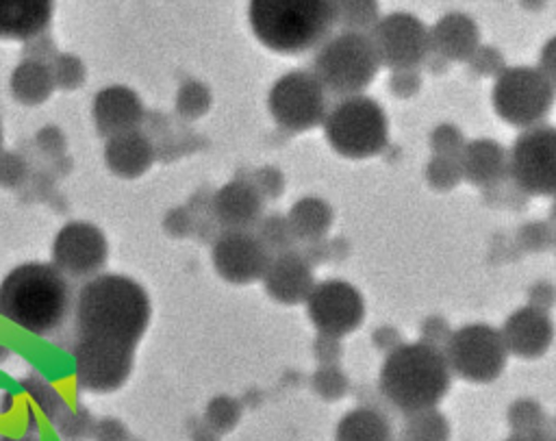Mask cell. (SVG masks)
<instances>
[{
    "label": "cell",
    "instance_id": "6da1fadb",
    "mask_svg": "<svg viewBox=\"0 0 556 441\" xmlns=\"http://www.w3.org/2000/svg\"><path fill=\"white\" fill-rule=\"evenodd\" d=\"M150 315V298L130 276L98 274L78 289L72 311L78 389L111 393L128 380Z\"/></svg>",
    "mask_w": 556,
    "mask_h": 441
},
{
    "label": "cell",
    "instance_id": "7a4b0ae2",
    "mask_svg": "<svg viewBox=\"0 0 556 441\" xmlns=\"http://www.w3.org/2000/svg\"><path fill=\"white\" fill-rule=\"evenodd\" d=\"M74 311L67 276L52 263H22L0 282V315L35 337L54 335Z\"/></svg>",
    "mask_w": 556,
    "mask_h": 441
},
{
    "label": "cell",
    "instance_id": "3957f363",
    "mask_svg": "<svg viewBox=\"0 0 556 441\" xmlns=\"http://www.w3.org/2000/svg\"><path fill=\"white\" fill-rule=\"evenodd\" d=\"M452 371L441 348L426 341L391 348L380 367L378 387L384 400L404 415L437 408L447 395Z\"/></svg>",
    "mask_w": 556,
    "mask_h": 441
},
{
    "label": "cell",
    "instance_id": "277c9868",
    "mask_svg": "<svg viewBox=\"0 0 556 441\" xmlns=\"http://www.w3.org/2000/svg\"><path fill=\"white\" fill-rule=\"evenodd\" d=\"M248 22L265 48L278 54H302L330 35L332 0H250Z\"/></svg>",
    "mask_w": 556,
    "mask_h": 441
},
{
    "label": "cell",
    "instance_id": "5b68a950",
    "mask_svg": "<svg viewBox=\"0 0 556 441\" xmlns=\"http://www.w3.org/2000/svg\"><path fill=\"white\" fill-rule=\"evenodd\" d=\"M380 67V59L367 33L341 30L328 35L317 46L311 72L326 93L348 98L363 93Z\"/></svg>",
    "mask_w": 556,
    "mask_h": 441
},
{
    "label": "cell",
    "instance_id": "8992f818",
    "mask_svg": "<svg viewBox=\"0 0 556 441\" xmlns=\"http://www.w3.org/2000/svg\"><path fill=\"white\" fill-rule=\"evenodd\" d=\"M321 128L330 148L352 161L380 154L389 141V117L382 104L365 93L339 98Z\"/></svg>",
    "mask_w": 556,
    "mask_h": 441
},
{
    "label": "cell",
    "instance_id": "52a82bcc",
    "mask_svg": "<svg viewBox=\"0 0 556 441\" xmlns=\"http://www.w3.org/2000/svg\"><path fill=\"white\" fill-rule=\"evenodd\" d=\"M556 100V87L536 65L504 67L491 87V104L495 115L519 128L543 124Z\"/></svg>",
    "mask_w": 556,
    "mask_h": 441
},
{
    "label": "cell",
    "instance_id": "ba28073f",
    "mask_svg": "<svg viewBox=\"0 0 556 441\" xmlns=\"http://www.w3.org/2000/svg\"><path fill=\"white\" fill-rule=\"evenodd\" d=\"M441 352L452 374L476 385L493 382L508 363L500 328L484 322H471L452 330Z\"/></svg>",
    "mask_w": 556,
    "mask_h": 441
},
{
    "label": "cell",
    "instance_id": "9c48e42d",
    "mask_svg": "<svg viewBox=\"0 0 556 441\" xmlns=\"http://www.w3.org/2000/svg\"><path fill=\"white\" fill-rule=\"evenodd\" d=\"M326 96V89L313 72L289 70L269 87L267 109L280 128L304 133L324 124L328 113Z\"/></svg>",
    "mask_w": 556,
    "mask_h": 441
},
{
    "label": "cell",
    "instance_id": "30bf717a",
    "mask_svg": "<svg viewBox=\"0 0 556 441\" xmlns=\"http://www.w3.org/2000/svg\"><path fill=\"white\" fill-rule=\"evenodd\" d=\"M508 178L530 196H556V126L539 124L517 135L508 150Z\"/></svg>",
    "mask_w": 556,
    "mask_h": 441
},
{
    "label": "cell",
    "instance_id": "8fae6325",
    "mask_svg": "<svg viewBox=\"0 0 556 441\" xmlns=\"http://www.w3.org/2000/svg\"><path fill=\"white\" fill-rule=\"evenodd\" d=\"M367 35L380 65L389 70H417L430 56L428 26L408 11L382 15Z\"/></svg>",
    "mask_w": 556,
    "mask_h": 441
},
{
    "label": "cell",
    "instance_id": "7c38bea8",
    "mask_svg": "<svg viewBox=\"0 0 556 441\" xmlns=\"http://www.w3.org/2000/svg\"><path fill=\"white\" fill-rule=\"evenodd\" d=\"M306 313L319 335L345 337L365 319V300L361 291L341 278L315 282L306 298Z\"/></svg>",
    "mask_w": 556,
    "mask_h": 441
},
{
    "label": "cell",
    "instance_id": "4fadbf2b",
    "mask_svg": "<svg viewBox=\"0 0 556 441\" xmlns=\"http://www.w3.org/2000/svg\"><path fill=\"white\" fill-rule=\"evenodd\" d=\"M106 259V237L91 222H67L52 241V265L67 278H93Z\"/></svg>",
    "mask_w": 556,
    "mask_h": 441
},
{
    "label": "cell",
    "instance_id": "5bb4252c",
    "mask_svg": "<svg viewBox=\"0 0 556 441\" xmlns=\"http://www.w3.org/2000/svg\"><path fill=\"white\" fill-rule=\"evenodd\" d=\"M215 272L230 285H248L261 280L271 252L252 230H224L211 250Z\"/></svg>",
    "mask_w": 556,
    "mask_h": 441
},
{
    "label": "cell",
    "instance_id": "9a60e30c",
    "mask_svg": "<svg viewBox=\"0 0 556 441\" xmlns=\"http://www.w3.org/2000/svg\"><path fill=\"white\" fill-rule=\"evenodd\" d=\"M500 335L508 356L513 354L517 358H539L552 345L554 326L541 306L526 304L504 319Z\"/></svg>",
    "mask_w": 556,
    "mask_h": 441
},
{
    "label": "cell",
    "instance_id": "2e32d148",
    "mask_svg": "<svg viewBox=\"0 0 556 441\" xmlns=\"http://www.w3.org/2000/svg\"><path fill=\"white\" fill-rule=\"evenodd\" d=\"M261 280L267 295L280 304H302L315 287L311 263L293 250L271 254Z\"/></svg>",
    "mask_w": 556,
    "mask_h": 441
},
{
    "label": "cell",
    "instance_id": "e0dca14e",
    "mask_svg": "<svg viewBox=\"0 0 556 441\" xmlns=\"http://www.w3.org/2000/svg\"><path fill=\"white\" fill-rule=\"evenodd\" d=\"M430 54L445 61H469L480 48V28L467 13L441 15L430 28Z\"/></svg>",
    "mask_w": 556,
    "mask_h": 441
},
{
    "label": "cell",
    "instance_id": "ac0fdd59",
    "mask_svg": "<svg viewBox=\"0 0 556 441\" xmlns=\"http://www.w3.org/2000/svg\"><path fill=\"white\" fill-rule=\"evenodd\" d=\"M143 119V104L139 96L124 85L100 89L93 98V122L100 135L113 137L135 130Z\"/></svg>",
    "mask_w": 556,
    "mask_h": 441
},
{
    "label": "cell",
    "instance_id": "d6986e66",
    "mask_svg": "<svg viewBox=\"0 0 556 441\" xmlns=\"http://www.w3.org/2000/svg\"><path fill=\"white\" fill-rule=\"evenodd\" d=\"M213 213L226 230H252L261 222L263 196L254 182L230 180L215 193Z\"/></svg>",
    "mask_w": 556,
    "mask_h": 441
},
{
    "label": "cell",
    "instance_id": "ffe728a7",
    "mask_svg": "<svg viewBox=\"0 0 556 441\" xmlns=\"http://www.w3.org/2000/svg\"><path fill=\"white\" fill-rule=\"evenodd\" d=\"M463 178L478 187H493L508 176V150L489 137L467 141L458 154Z\"/></svg>",
    "mask_w": 556,
    "mask_h": 441
},
{
    "label": "cell",
    "instance_id": "44dd1931",
    "mask_svg": "<svg viewBox=\"0 0 556 441\" xmlns=\"http://www.w3.org/2000/svg\"><path fill=\"white\" fill-rule=\"evenodd\" d=\"M152 161H154V148L150 139L137 128L109 137L104 146L106 167L122 178H137L146 174Z\"/></svg>",
    "mask_w": 556,
    "mask_h": 441
},
{
    "label": "cell",
    "instance_id": "7402d4cb",
    "mask_svg": "<svg viewBox=\"0 0 556 441\" xmlns=\"http://www.w3.org/2000/svg\"><path fill=\"white\" fill-rule=\"evenodd\" d=\"M54 0H0V39L37 37L52 17Z\"/></svg>",
    "mask_w": 556,
    "mask_h": 441
},
{
    "label": "cell",
    "instance_id": "603a6c76",
    "mask_svg": "<svg viewBox=\"0 0 556 441\" xmlns=\"http://www.w3.org/2000/svg\"><path fill=\"white\" fill-rule=\"evenodd\" d=\"M295 239L319 241L332 224V206L317 196H304L293 202L285 215Z\"/></svg>",
    "mask_w": 556,
    "mask_h": 441
},
{
    "label": "cell",
    "instance_id": "cb8c5ba5",
    "mask_svg": "<svg viewBox=\"0 0 556 441\" xmlns=\"http://www.w3.org/2000/svg\"><path fill=\"white\" fill-rule=\"evenodd\" d=\"M334 441H393V432L380 411L356 406L339 419Z\"/></svg>",
    "mask_w": 556,
    "mask_h": 441
},
{
    "label": "cell",
    "instance_id": "d4e9b609",
    "mask_svg": "<svg viewBox=\"0 0 556 441\" xmlns=\"http://www.w3.org/2000/svg\"><path fill=\"white\" fill-rule=\"evenodd\" d=\"M13 98L24 104H41L50 98L54 89V76L48 67L39 63H24L13 72L11 78Z\"/></svg>",
    "mask_w": 556,
    "mask_h": 441
},
{
    "label": "cell",
    "instance_id": "484cf974",
    "mask_svg": "<svg viewBox=\"0 0 556 441\" xmlns=\"http://www.w3.org/2000/svg\"><path fill=\"white\" fill-rule=\"evenodd\" d=\"M332 13L341 30L354 33H369L380 20L378 0H332Z\"/></svg>",
    "mask_w": 556,
    "mask_h": 441
},
{
    "label": "cell",
    "instance_id": "4316f807",
    "mask_svg": "<svg viewBox=\"0 0 556 441\" xmlns=\"http://www.w3.org/2000/svg\"><path fill=\"white\" fill-rule=\"evenodd\" d=\"M450 424L439 408H426L406 415L404 441H447Z\"/></svg>",
    "mask_w": 556,
    "mask_h": 441
},
{
    "label": "cell",
    "instance_id": "83f0119b",
    "mask_svg": "<svg viewBox=\"0 0 556 441\" xmlns=\"http://www.w3.org/2000/svg\"><path fill=\"white\" fill-rule=\"evenodd\" d=\"M508 421L517 434H539L543 432L545 415L534 400H517L508 408Z\"/></svg>",
    "mask_w": 556,
    "mask_h": 441
},
{
    "label": "cell",
    "instance_id": "f1b7e54d",
    "mask_svg": "<svg viewBox=\"0 0 556 441\" xmlns=\"http://www.w3.org/2000/svg\"><path fill=\"white\" fill-rule=\"evenodd\" d=\"M211 106V91L200 83H187L176 93V111L182 117H200Z\"/></svg>",
    "mask_w": 556,
    "mask_h": 441
},
{
    "label": "cell",
    "instance_id": "f546056e",
    "mask_svg": "<svg viewBox=\"0 0 556 441\" xmlns=\"http://www.w3.org/2000/svg\"><path fill=\"white\" fill-rule=\"evenodd\" d=\"M460 178H463V172H460L458 156L434 154L426 165V180L434 189H452Z\"/></svg>",
    "mask_w": 556,
    "mask_h": 441
},
{
    "label": "cell",
    "instance_id": "4dcf8cb0",
    "mask_svg": "<svg viewBox=\"0 0 556 441\" xmlns=\"http://www.w3.org/2000/svg\"><path fill=\"white\" fill-rule=\"evenodd\" d=\"M256 235L263 239V243L267 245V250L271 254L291 250V241L295 239L289 224H287V217H280V215H274V217L265 219L261 224V232H256Z\"/></svg>",
    "mask_w": 556,
    "mask_h": 441
},
{
    "label": "cell",
    "instance_id": "1f68e13d",
    "mask_svg": "<svg viewBox=\"0 0 556 441\" xmlns=\"http://www.w3.org/2000/svg\"><path fill=\"white\" fill-rule=\"evenodd\" d=\"M313 385L324 398H341L348 389V380L334 365H321L313 378Z\"/></svg>",
    "mask_w": 556,
    "mask_h": 441
},
{
    "label": "cell",
    "instance_id": "d6a6232c",
    "mask_svg": "<svg viewBox=\"0 0 556 441\" xmlns=\"http://www.w3.org/2000/svg\"><path fill=\"white\" fill-rule=\"evenodd\" d=\"M430 141H432L434 154H445V156H458L463 146H465V139H463L460 130L452 124L437 126Z\"/></svg>",
    "mask_w": 556,
    "mask_h": 441
},
{
    "label": "cell",
    "instance_id": "836d02e7",
    "mask_svg": "<svg viewBox=\"0 0 556 441\" xmlns=\"http://www.w3.org/2000/svg\"><path fill=\"white\" fill-rule=\"evenodd\" d=\"M237 404L232 400L226 398H217L211 402L208 411H206V419L211 426H215L217 430H228L235 421H237Z\"/></svg>",
    "mask_w": 556,
    "mask_h": 441
},
{
    "label": "cell",
    "instance_id": "e575fe53",
    "mask_svg": "<svg viewBox=\"0 0 556 441\" xmlns=\"http://www.w3.org/2000/svg\"><path fill=\"white\" fill-rule=\"evenodd\" d=\"M26 176V163L17 154H0V185L15 187Z\"/></svg>",
    "mask_w": 556,
    "mask_h": 441
},
{
    "label": "cell",
    "instance_id": "d590c367",
    "mask_svg": "<svg viewBox=\"0 0 556 441\" xmlns=\"http://www.w3.org/2000/svg\"><path fill=\"white\" fill-rule=\"evenodd\" d=\"M469 63L473 70H478L482 74H493V76H497L506 67L502 61V54L489 46H480L476 50V54L469 59Z\"/></svg>",
    "mask_w": 556,
    "mask_h": 441
},
{
    "label": "cell",
    "instance_id": "8d00e7d4",
    "mask_svg": "<svg viewBox=\"0 0 556 441\" xmlns=\"http://www.w3.org/2000/svg\"><path fill=\"white\" fill-rule=\"evenodd\" d=\"M389 87L397 96H413L419 89V74L417 70H393L389 78Z\"/></svg>",
    "mask_w": 556,
    "mask_h": 441
},
{
    "label": "cell",
    "instance_id": "74e56055",
    "mask_svg": "<svg viewBox=\"0 0 556 441\" xmlns=\"http://www.w3.org/2000/svg\"><path fill=\"white\" fill-rule=\"evenodd\" d=\"M545 76L547 80L556 87V35L549 37L543 46H541V52H539V65H536Z\"/></svg>",
    "mask_w": 556,
    "mask_h": 441
},
{
    "label": "cell",
    "instance_id": "f35d334b",
    "mask_svg": "<svg viewBox=\"0 0 556 441\" xmlns=\"http://www.w3.org/2000/svg\"><path fill=\"white\" fill-rule=\"evenodd\" d=\"M450 332H452V330H447V326H445L443 319H439V317H428V319L424 322V326H421V341H426V343L439 348L441 341H443V345H445Z\"/></svg>",
    "mask_w": 556,
    "mask_h": 441
},
{
    "label": "cell",
    "instance_id": "ab89813d",
    "mask_svg": "<svg viewBox=\"0 0 556 441\" xmlns=\"http://www.w3.org/2000/svg\"><path fill=\"white\" fill-rule=\"evenodd\" d=\"M126 428L115 419H104L96 428V441H126Z\"/></svg>",
    "mask_w": 556,
    "mask_h": 441
},
{
    "label": "cell",
    "instance_id": "60d3db41",
    "mask_svg": "<svg viewBox=\"0 0 556 441\" xmlns=\"http://www.w3.org/2000/svg\"><path fill=\"white\" fill-rule=\"evenodd\" d=\"M539 437H541V432L539 434H517V432H513L506 441H539Z\"/></svg>",
    "mask_w": 556,
    "mask_h": 441
},
{
    "label": "cell",
    "instance_id": "b9f144b4",
    "mask_svg": "<svg viewBox=\"0 0 556 441\" xmlns=\"http://www.w3.org/2000/svg\"><path fill=\"white\" fill-rule=\"evenodd\" d=\"M0 441H39V437L33 434V432H28V434H24V437H2Z\"/></svg>",
    "mask_w": 556,
    "mask_h": 441
},
{
    "label": "cell",
    "instance_id": "7bdbcfd3",
    "mask_svg": "<svg viewBox=\"0 0 556 441\" xmlns=\"http://www.w3.org/2000/svg\"><path fill=\"white\" fill-rule=\"evenodd\" d=\"M539 441H556V437H554V434H547V432H541Z\"/></svg>",
    "mask_w": 556,
    "mask_h": 441
},
{
    "label": "cell",
    "instance_id": "ee69618b",
    "mask_svg": "<svg viewBox=\"0 0 556 441\" xmlns=\"http://www.w3.org/2000/svg\"><path fill=\"white\" fill-rule=\"evenodd\" d=\"M0 154H2V128H0Z\"/></svg>",
    "mask_w": 556,
    "mask_h": 441
},
{
    "label": "cell",
    "instance_id": "f6af8a7d",
    "mask_svg": "<svg viewBox=\"0 0 556 441\" xmlns=\"http://www.w3.org/2000/svg\"><path fill=\"white\" fill-rule=\"evenodd\" d=\"M554 219H556V204H554Z\"/></svg>",
    "mask_w": 556,
    "mask_h": 441
}]
</instances>
